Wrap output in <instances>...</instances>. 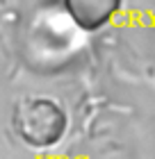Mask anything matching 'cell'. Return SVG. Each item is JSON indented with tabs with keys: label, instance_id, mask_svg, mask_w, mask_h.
<instances>
[{
	"label": "cell",
	"instance_id": "1",
	"mask_svg": "<svg viewBox=\"0 0 155 159\" xmlns=\"http://www.w3.org/2000/svg\"><path fill=\"white\" fill-rule=\"evenodd\" d=\"M43 123L50 125V127H60V129L66 127L64 114L57 109V105L50 102V100H32L16 116V127H18L21 136H23L25 141H30L32 146H39V148L53 146L57 141V136L50 134L48 129L43 127Z\"/></svg>",
	"mask_w": 155,
	"mask_h": 159
},
{
	"label": "cell",
	"instance_id": "2",
	"mask_svg": "<svg viewBox=\"0 0 155 159\" xmlns=\"http://www.w3.org/2000/svg\"><path fill=\"white\" fill-rule=\"evenodd\" d=\"M119 0H69V7L80 25L96 27L114 14Z\"/></svg>",
	"mask_w": 155,
	"mask_h": 159
}]
</instances>
